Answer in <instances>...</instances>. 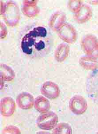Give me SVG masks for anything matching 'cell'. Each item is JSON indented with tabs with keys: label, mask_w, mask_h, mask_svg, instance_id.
<instances>
[{
	"label": "cell",
	"mask_w": 98,
	"mask_h": 134,
	"mask_svg": "<svg viewBox=\"0 0 98 134\" xmlns=\"http://www.w3.org/2000/svg\"><path fill=\"white\" fill-rule=\"evenodd\" d=\"M52 38L51 32L43 25H34L28 28L21 39L22 52L32 58H39L48 54Z\"/></svg>",
	"instance_id": "cell-1"
},
{
	"label": "cell",
	"mask_w": 98,
	"mask_h": 134,
	"mask_svg": "<svg viewBox=\"0 0 98 134\" xmlns=\"http://www.w3.org/2000/svg\"><path fill=\"white\" fill-rule=\"evenodd\" d=\"M1 14L2 15L4 20L9 26H16L20 22V9L16 3L12 1L4 3V8Z\"/></svg>",
	"instance_id": "cell-2"
},
{
	"label": "cell",
	"mask_w": 98,
	"mask_h": 134,
	"mask_svg": "<svg viewBox=\"0 0 98 134\" xmlns=\"http://www.w3.org/2000/svg\"><path fill=\"white\" fill-rule=\"evenodd\" d=\"M58 121L56 115L51 112L41 114L38 117L37 124L43 130H50L54 127Z\"/></svg>",
	"instance_id": "cell-3"
},
{
	"label": "cell",
	"mask_w": 98,
	"mask_h": 134,
	"mask_svg": "<svg viewBox=\"0 0 98 134\" xmlns=\"http://www.w3.org/2000/svg\"><path fill=\"white\" fill-rule=\"evenodd\" d=\"M38 1L36 0H25L23 1L22 12L28 18H35L39 14L40 9L38 7Z\"/></svg>",
	"instance_id": "cell-4"
},
{
	"label": "cell",
	"mask_w": 98,
	"mask_h": 134,
	"mask_svg": "<svg viewBox=\"0 0 98 134\" xmlns=\"http://www.w3.org/2000/svg\"><path fill=\"white\" fill-rule=\"evenodd\" d=\"M16 109V103L12 98L5 97L1 101V112L5 117L12 116Z\"/></svg>",
	"instance_id": "cell-5"
},
{
	"label": "cell",
	"mask_w": 98,
	"mask_h": 134,
	"mask_svg": "<svg viewBox=\"0 0 98 134\" xmlns=\"http://www.w3.org/2000/svg\"><path fill=\"white\" fill-rule=\"evenodd\" d=\"M16 103L22 109L28 110L33 106L35 100L32 94L28 92H22L16 98Z\"/></svg>",
	"instance_id": "cell-6"
},
{
	"label": "cell",
	"mask_w": 98,
	"mask_h": 134,
	"mask_svg": "<svg viewBox=\"0 0 98 134\" xmlns=\"http://www.w3.org/2000/svg\"><path fill=\"white\" fill-rule=\"evenodd\" d=\"M58 34L62 39L69 43L74 42L77 37L75 29L69 24H65L60 28Z\"/></svg>",
	"instance_id": "cell-7"
},
{
	"label": "cell",
	"mask_w": 98,
	"mask_h": 134,
	"mask_svg": "<svg viewBox=\"0 0 98 134\" xmlns=\"http://www.w3.org/2000/svg\"><path fill=\"white\" fill-rule=\"evenodd\" d=\"M41 93L50 99L56 97L59 94V90L55 83L47 81L43 83L41 88Z\"/></svg>",
	"instance_id": "cell-8"
},
{
	"label": "cell",
	"mask_w": 98,
	"mask_h": 134,
	"mask_svg": "<svg viewBox=\"0 0 98 134\" xmlns=\"http://www.w3.org/2000/svg\"><path fill=\"white\" fill-rule=\"evenodd\" d=\"M65 20V16L63 13L57 12L51 17L49 21V26L53 30L58 29L63 25Z\"/></svg>",
	"instance_id": "cell-9"
},
{
	"label": "cell",
	"mask_w": 98,
	"mask_h": 134,
	"mask_svg": "<svg viewBox=\"0 0 98 134\" xmlns=\"http://www.w3.org/2000/svg\"><path fill=\"white\" fill-rule=\"evenodd\" d=\"M0 69L1 81H10L14 79L15 73L11 67L4 64H1Z\"/></svg>",
	"instance_id": "cell-10"
},
{
	"label": "cell",
	"mask_w": 98,
	"mask_h": 134,
	"mask_svg": "<svg viewBox=\"0 0 98 134\" xmlns=\"http://www.w3.org/2000/svg\"><path fill=\"white\" fill-rule=\"evenodd\" d=\"M34 105L35 109L41 113L46 112L50 107L48 100L42 96H39L36 98Z\"/></svg>",
	"instance_id": "cell-11"
},
{
	"label": "cell",
	"mask_w": 98,
	"mask_h": 134,
	"mask_svg": "<svg viewBox=\"0 0 98 134\" xmlns=\"http://www.w3.org/2000/svg\"><path fill=\"white\" fill-rule=\"evenodd\" d=\"M91 11L89 6L83 5L75 15V18L79 23H84L88 21L91 18Z\"/></svg>",
	"instance_id": "cell-12"
},
{
	"label": "cell",
	"mask_w": 98,
	"mask_h": 134,
	"mask_svg": "<svg viewBox=\"0 0 98 134\" xmlns=\"http://www.w3.org/2000/svg\"><path fill=\"white\" fill-rule=\"evenodd\" d=\"M71 106L74 112L81 113L84 111L86 106V103L82 98L76 97L72 101Z\"/></svg>",
	"instance_id": "cell-13"
},
{
	"label": "cell",
	"mask_w": 98,
	"mask_h": 134,
	"mask_svg": "<svg viewBox=\"0 0 98 134\" xmlns=\"http://www.w3.org/2000/svg\"><path fill=\"white\" fill-rule=\"evenodd\" d=\"M68 48L66 45H62L58 48L56 54L57 59L59 61L62 60L66 57L68 53Z\"/></svg>",
	"instance_id": "cell-14"
},
{
	"label": "cell",
	"mask_w": 98,
	"mask_h": 134,
	"mask_svg": "<svg viewBox=\"0 0 98 134\" xmlns=\"http://www.w3.org/2000/svg\"><path fill=\"white\" fill-rule=\"evenodd\" d=\"M3 134H20L21 132L17 127L9 126L6 127L3 130Z\"/></svg>",
	"instance_id": "cell-15"
},
{
	"label": "cell",
	"mask_w": 98,
	"mask_h": 134,
	"mask_svg": "<svg viewBox=\"0 0 98 134\" xmlns=\"http://www.w3.org/2000/svg\"><path fill=\"white\" fill-rule=\"evenodd\" d=\"M81 6V1H70L69 3V8L74 11H77Z\"/></svg>",
	"instance_id": "cell-16"
},
{
	"label": "cell",
	"mask_w": 98,
	"mask_h": 134,
	"mask_svg": "<svg viewBox=\"0 0 98 134\" xmlns=\"http://www.w3.org/2000/svg\"><path fill=\"white\" fill-rule=\"evenodd\" d=\"M0 27H1V38L2 39H4L6 37L7 35V29L5 25L2 23V21L0 22Z\"/></svg>",
	"instance_id": "cell-17"
}]
</instances>
